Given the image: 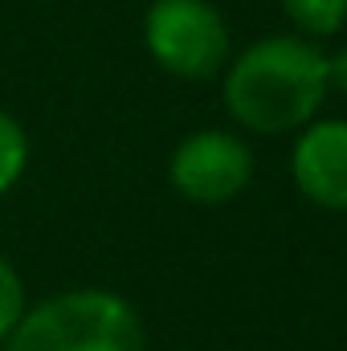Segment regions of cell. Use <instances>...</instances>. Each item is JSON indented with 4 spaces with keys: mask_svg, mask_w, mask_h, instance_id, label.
<instances>
[{
    "mask_svg": "<svg viewBox=\"0 0 347 351\" xmlns=\"http://www.w3.org/2000/svg\"><path fill=\"white\" fill-rule=\"evenodd\" d=\"M168 180L192 204H229L254 180V152L237 131L200 127L172 147Z\"/></svg>",
    "mask_w": 347,
    "mask_h": 351,
    "instance_id": "cell-4",
    "label": "cell"
},
{
    "mask_svg": "<svg viewBox=\"0 0 347 351\" xmlns=\"http://www.w3.org/2000/svg\"><path fill=\"white\" fill-rule=\"evenodd\" d=\"M294 188L327 213H347V119H311L290 147Z\"/></svg>",
    "mask_w": 347,
    "mask_h": 351,
    "instance_id": "cell-5",
    "label": "cell"
},
{
    "mask_svg": "<svg viewBox=\"0 0 347 351\" xmlns=\"http://www.w3.org/2000/svg\"><path fill=\"white\" fill-rule=\"evenodd\" d=\"M29 156H33L29 131L21 127L16 114H8V110L0 106V196L21 184V176L29 168Z\"/></svg>",
    "mask_w": 347,
    "mask_h": 351,
    "instance_id": "cell-7",
    "label": "cell"
},
{
    "mask_svg": "<svg viewBox=\"0 0 347 351\" xmlns=\"http://www.w3.org/2000/svg\"><path fill=\"white\" fill-rule=\"evenodd\" d=\"M331 94L327 53L302 33H274L233 53L221 70V98L237 127L254 135H294L319 119Z\"/></svg>",
    "mask_w": 347,
    "mask_h": 351,
    "instance_id": "cell-1",
    "label": "cell"
},
{
    "mask_svg": "<svg viewBox=\"0 0 347 351\" xmlns=\"http://www.w3.org/2000/svg\"><path fill=\"white\" fill-rule=\"evenodd\" d=\"M4 351H147V327L123 294L74 286L29 302Z\"/></svg>",
    "mask_w": 347,
    "mask_h": 351,
    "instance_id": "cell-2",
    "label": "cell"
},
{
    "mask_svg": "<svg viewBox=\"0 0 347 351\" xmlns=\"http://www.w3.org/2000/svg\"><path fill=\"white\" fill-rule=\"evenodd\" d=\"M286 21L294 25V33L311 37V41H323V37H335L347 25V0H278Z\"/></svg>",
    "mask_w": 347,
    "mask_h": 351,
    "instance_id": "cell-6",
    "label": "cell"
},
{
    "mask_svg": "<svg viewBox=\"0 0 347 351\" xmlns=\"http://www.w3.org/2000/svg\"><path fill=\"white\" fill-rule=\"evenodd\" d=\"M0 351H4V343H0Z\"/></svg>",
    "mask_w": 347,
    "mask_h": 351,
    "instance_id": "cell-10",
    "label": "cell"
},
{
    "mask_svg": "<svg viewBox=\"0 0 347 351\" xmlns=\"http://www.w3.org/2000/svg\"><path fill=\"white\" fill-rule=\"evenodd\" d=\"M327 78H331V90H339L347 98V45H339L335 53H327Z\"/></svg>",
    "mask_w": 347,
    "mask_h": 351,
    "instance_id": "cell-9",
    "label": "cell"
},
{
    "mask_svg": "<svg viewBox=\"0 0 347 351\" xmlns=\"http://www.w3.org/2000/svg\"><path fill=\"white\" fill-rule=\"evenodd\" d=\"M147 58L180 82H204L233 58L229 25L213 0H152L143 12Z\"/></svg>",
    "mask_w": 347,
    "mask_h": 351,
    "instance_id": "cell-3",
    "label": "cell"
},
{
    "mask_svg": "<svg viewBox=\"0 0 347 351\" xmlns=\"http://www.w3.org/2000/svg\"><path fill=\"white\" fill-rule=\"evenodd\" d=\"M29 311V290H25V278L21 269L0 254V343L12 335V327L21 323V315Z\"/></svg>",
    "mask_w": 347,
    "mask_h": 351,
    "instance_id": "cell-8",
    "label": "cell"
}]
</instances>
